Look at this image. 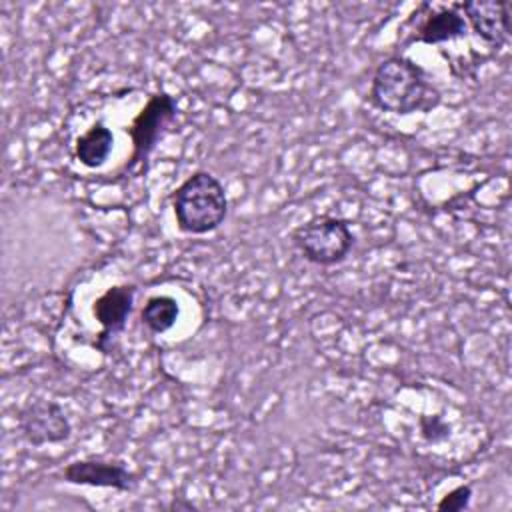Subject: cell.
<instances>
[{
    "label": "cell",
    "instance_id": "6da1fadb",
    "mask_svg": "<svg viewBox=\"0 0 512 512\" xmlns=\"http://www.w3.org/2000/svg\"><path fill=\"white\" fill-rule=\"evenodd\" d=\"M368 96L372 106L394 116L426 114L442 102V94L428 72L404 54H392L376 66Z\"/></svg>",
    "mask_w": 512,
    "mask_h": 512
},
{
    "label": "cell",
    "instance_id": "7a4b0ae2",
    "mask_svg": "<svg viewBox=\"0 0 512 512\" xmlns=\"http://www.w3.org/2000/svg\"><path fill=\"white\" fill-rule=\"evenodd\" d=\"M176 228L182 234L204 236L218 230L228 216L224 184L208 170L192 172L170 196Z\"/></svg>",
    "mask_w": 512,
    "mask_h": 512
},
{
    "label": "cell",
    "instance_id": "3957f363",
    "mask_svg": "<svg viewBox=\"0 0 512 512\" xmlns=\"http://www.w3.org/2000/svg\"><path fill=\"white\" fill-rule=\"evenodd\" d=\"M290 238L306 262L322 268L342 264L356 244L350 222L332 214L312 216L294 228Z\"/></svg>",
    "mask_w": 512,
    "mask_h": 512
},
{
    "label": "cell",
    "instance_id": "277c9868",
    "mask_svg": "<svg viewBox=\"0 0 512 512\" xmlns=\"http://www.w3.org/2000/svg\"><path fill=\"white\" fill-rule=\"evenodd\" d=\"M178 112V100L170 92L156 90L148 96L144 106L126 128L132 144L130 156L124 162L126 172H132L138 164H144L150 158L172 122L178 118Z\"/></svg>",
    "mask_w": 512,
    "mask_h": 512
},
{
    "label": "cell",
    "instance_id": "5b68a950",
    "mask_svg": "<svg viewBox=\"0 0 512 512\" xmlns=\"http://www.w3.org/2000/svg\"><path fill=\"white\" fill-rule=\"evenodd\" d=\"M22 438L34 446L60 444L72 436V422L64 408L54 400L36 398L28 402L18 414Z\"/></svg>",
    "mask_w": 512,
    "mask_h": 512
},
{
    "label": "cell",
    "instance_id": "8992f818",
    "mask_svg": "<svg viewBox=\"0 0 512 512\" xmlns=\"http://www.w3.org/2000/svg\"><path fill=\"white\" fill-rule=\"evenodd\" d=\"M468 30L474 32L490 50H500L512 34L510 0H466L456 2Z\"/></svg>",
    "mask_w": 512,
    "mask_h": 512
},
{
    "label": "cell",
    "instance_id": "52a82bcc",
    "mask_svg": "<svg viewBox=\"0 0 512 512\" xmlns=\"http://www.w3.org/2000/svg\"><path fill=\"white\" fill-rule=\"evenodd\" d=\"M134 298H136L134 284H114L106 288L92 302V316L100 324V332L96 336V348L102 354H108L112 338L124 332L128 318L134 310Z\"/></svg>",
    "mask_w": 512,
    "mask_h": 512
},
{
    "label": "cell",
    "instance_id": "ba28073f",
    "mask_svg": "<svg viewBox=\"0 0 512 512\" xmlns=\"http://www.w3.org/2000/svg\"><path fill=\"white\" fill-rule=\"evenodd\" d=\"M60 478L68 484L112 488L118 492H132L138 484V476L118 460L104 458H82L66 464Z\"/></svg>",
    "mask_w": 512,
    "mask_h": 512
},
{
    "label": "cell",
    "instance_id": "9c48e42d",
    "mask_svg": "<svg viewBox=\"0 0 512 512\" xmlns=\"http://www.w3.org/2000/svg\"><path fill=\"white\" fill-rule=\"evenodd\" d=\"M422 8L426 10L422 18L418 20L416 28L412 30L410 38L404 42V46L410 44H426L436 46L444 42H454L458 38L468 36V24L458 10V4H430L424 2Z\"/></svg>",
    "mask_w": 512,
    "mask_h": 512
},
{
    "label": "cell",
    "instance_id": "30bf717a",
    "mask_svg": "<svg viewBox=\"0 0 512 512\" xmlns=\"http://www.w3.org/2000/svg\"><path fill=\"white\" fill-rule=\"evenodd\" d=\"M114 150V132L106 122H92L74 140V158L88 170H96L106 164Z\"/></svg>",
    "mask_w": 512,
    "mask_h": 512
},
{
    "label": "cell",
    "instance_id": "8fae6325",
    "mask_svg": "<svg viewBox=\"0 0 512 512\" xmlns=\"http://www.w3.org/2000/svg\"><path fill=\"white\" fill-rule=\"evenodd\" d=\"M180 318V304L170 294H154L140 308V322L152 334H166Z\"/></svg>",
    "mask_w": 512,
    "mask_h": 512
},
{
    "label": "cell",
    "instance_id": "7c38bea8",
    "mask_svg": "<svg viewBox=\"0 0 512 512\" xmlns=\"http://www.w3.org/2000/svg\"><path fill=\"white\" fill-rule=\"evenodd\" d=\"M472 486L470 484H458L456 488H452L450 492H446L436 508L442 510V512H460V510H466L470 506V500H472Z\"/></svg>",
    "mask_w": 512,
    "mask_h": 512
},
{
    "label": "cell",
    "instance_id": "4fadbf2b",
    "mask_svg": "<svg viewBox=\"0 0 512 512\" xmlns=\"http://www.w3.org/2000/svg\"><path fill=\"white\" fill-rule=\"evenodd\" d=\"M420 426H422V436L426 440H432V442H438V440H444L450 432H448V426L438 418V416H432V418H422L420 420Z\"/></svg>",
    "mask_w": 512,
    "mask_h": 512
}]
</instances>
